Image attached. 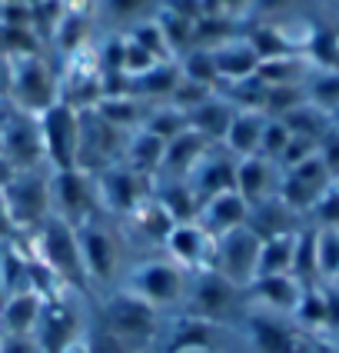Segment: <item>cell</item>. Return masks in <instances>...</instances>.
<instances>
[{
  "label": "cell",
  "mask_w": 339,
  "mask_h": 353,
  "mask_svg": "<svg viewBox=\"0 0 339 353\" xmlns=\"http://www.w3.org/2000/svg\"><path fill=\"white\" fill-rule=\"evenodd\" d=\"M7 154H10V167H34L40 160V137L30 123L17 120L7 130Z\"/></svg>",
  "instance_id": "cell-14"
},
{
  "label": "cell",
  "mask_w": 339,
  "mask_h": 353,
  "mask_svg": "<svg viewBox=\"0 0 339 353\" xmlns=\"http://www.w3.org/2000/svg\"><path fill=\"white\" fill-rule=\"evenodd\" d=\"M177 67H160L153 74H146V77H140L133 87L143 90V94H173L177 90Z\"/></svg>",
  "instance_id": "cell-25"
},
{
  "label": "cell",
  "mask_w": 339,
  "mask_h": 353,
  "mask_svg": "<svg viewBox=\"0 0 339 353\" xmlns=\"http://www.w3.org/2000/svg\"><path fill=\"white\" fill-rule=\"evenodd\" d=\"M233 183V170L226 167V163H217L213 170H206V176H203V187L210 190V194H219V190H226Z\"/></svg>",
  "instance_id": "cell-33"
},
{
  "label": "cell",
  "mask_w": 339,
  "mask_h": 353,
  "mask_svg": "<svg viewBox=\"0 0 339 353\" xmlns=\"http://www.w3.org/2000/svg\"><path fill=\"white\" fill-rule=\"evenodd\" d=\"M80 256H83V274L107 283L113 280V267H117V247L110 234L103 230H83L80 234Z\"/></svg>",
  "instance_id": "cell-9"
},
{
  "label": "cell",
  "mask_w": 339,
  "mask_h": 353,
  "mask_svg": "<svg viewBox=\"0 0 339 353\" xmlns=\"http://www.w3.org/2000/svg\"><path fill=\"white\" fill-rule=\"evenodd\" d=\"M256 294L266 296V300L276 303V307H293V303H296V283L283 274L263 276V280H256Z\"/></svg>",
  "instance_id": "cell-19"
},
{
  "label": "cell",
  "mask_w": 339,
  "mask_h": 353,
  "mask_svg": "<svg viewBox=\"0 0 339 353\" xmlns=\"http://www.w3.org/2000/svg\"><path fill=\"white\" fill-rule=\"evenodd\" d=\"M160 154H163V140L153 137V134H140V137L130 143V163H133L137 170H150L160 160Z\"/></svg>",
  "instance_id": "cell-21"
},
{
  "label": "cell",
  "mask_w": 339,
  "mask_h": 353,
  "mask_svg": "<svg viewBox=\"0 0 339 353\" xmlns=\"http://www.w3.org/2000/svg\"><path fill=\"white\" fill-rule=\"evenodd\" d=\"M3 207H7V216L14 227H40V220L47 216V207H50V190H47L43 176L10 180Z\"/></svg>",
  "instance_id": "cell-4"
},
{
  "label": "cell",
  "mask_w": 339,
  "mask_h": 353,
  "mask_svg": "<svg viewBox=\"0 0 339 353\" xmlns=\"http://www.w3.org/2000/svg\"><path fill=\"white\" fill-rule=\"evenodd\" d=\"M250 330H253V340H256L259 353H303L299 340L286 327H279L273 320H263V316H253L250 320Z\"/></svg>",
  "instance_id": "cell-12"
},
{
  "label": "cell",
  "mask_w": 339,
  "mask_h": 353,
  "mask_svg": "<svg viewBox=\"0 0 339 353\" xmlns=\"http://www.w3.org/2000/svg\"><path fill=\"white\" fill-rule=\"evenodd\" d=\"M103 183H107V196L117 210H133L137 207V176L130 170H113V174H107Z\"/></svg>",
  "instance_id": "cell-17"
},
{
  "label": "cell",
  "mask_w": 339,
  "mask_h": 353,
  "mask_svg": "<svg viewBox=\"0 0 339 353\" xmlns=\"http://www.w3.org/2000/svg\"><path fill=\"white\" fill-rule=\"evenodd\" d=\"M316 263L322 267V270H339V240L336 236L322 240V250H319Z\"/></svg>",
  "instance_id": "cell-37"
},
{
  "label": "cell",
  "mask_w": 339,
  "mask_h": 353,
  "mask_svg": "<svg viewBox=\"0 0 339 353\" xmlns=\"http://www.w3.org/2000/svg\"><path fill=\"white\" fill-rule=\"evenodd\" d=\"M14 180V167H10V160H0V187H7Z\"/></svg>",
  "instance_id": "cell-40"
},
{
  "label": "cell",
  "mask_w": 339,
  "mask_h": 353,
  "mask_svg": "<svg viewBox=\"0 0 339 353\" xmlns=\"http://www.w3.org/2000/svg\"><path fill=\"white\" fill-rule=\"evenodd\" d=\"M77 117L70 107L63 103H54L47 107L43 114V143L50 150V157L57 163L60 170H70L77 163Z\"/></svg>",
  "instance_id": "cell-5"
},
{
  "label": "cell",
  "mask_w": 339,
  "mask_h": 353,
  "mask_svg": "<svg viewBox=\"0 0 339 353\" xmlns=\"http://www.w3.org/2000/svg\"><path fill=\"white\" fill-rule=\"evenodd\" d=\"M293 263V243L286 240H270V243H259V256H256V280L263 276H279L286 267Z\"/></svg>",
  "instance_id": "cell-16"
},
{
  "label": "cell",
  "mask_w": 339,
  "mask_h": 353,
  "mask_svg": "<svg viewBox=\"0 0 339 353\" xmlns=\"http://www.w3.org/2000/svg\"><path fill=\"white\" fill-rule=\"evenodd\" d=\"M40 256L43 263L63 276L74 287H87V274H83V256H80V240L74 227L57 214H47L40 220Z\"/></svg>",
  "instance_id": "cell-1"
},
{
  "label": "cell",
  "mask_w": 339,
  "mask_h": 353,
  "mask_svg": "<svg viewBox=\"0 0 339 353\" xmlns=\"http://www.w3.org/2000/svg\"><path fill=\"white\" fill-rule=\"evenodd\" d=\"M0 353H37V343H30L27 336H7L0 340Z\"/></svg>",
  "instance_id": "cell-38"
},
{
  "label": "cell",
  "mask_w": 339,
  "mask_h": 353,
  "mask_svg": "<svg viewBox=\"0 0 339 353\" xmlns=\"http://www.w3.org/2000/svg\"><path fill=\"white\" fill-rule=\"evenodd\" d=\"M40 307H43V300H40L37 290H20V294H14L3 307H0L3 327H7L14 336H23L30 327H37Z\"/></svg>",
  "instance_id": "cell-11"
},
{
  "label": "cell",
  "mask_w": 339,
  "mask_h": 353,
  "mask_svg": "<svg viewBox=\"0 0 339 353\" xmlns=\"http://www.w3.org/2000/svg\"><path fill=\"white\" fill-rule=\"evenodd\" d=\"M80 334V316L67 300H47L37 316V347L40 353H67Z\"/></svg>",
  "instance_id": "cell-3"
},
{
  "label": "cell",
  "mask_w": 339,
  "mask_h": 353,
  "mask_svg": "<svg viewBox=\"0 0 339 353\" xmlns=\"http://www.w3.org/2000/svg\"><path fill=\"white\" fill-rule=\"evenodd\" d=\"M193 123L203 127V130H210V134L217 137V134H223V130L230 127V110L219 107V103H199L197 110H193Z\"/></svg>",
  "instance_id": "cell-24"
},
{
  "label": "cell",
  "mask_w": 339,
  "mask_h": 353,
  "mask_svg": "<svg viewBox=\"0 0 339 353\" xmlns=\"http://www.w3.org/2000/svg\"><path fill=\"white\" fill-rule=\"evenodd\" d=\"M3 40H7V47H14V50H27V54L37 50L34 37H30L23 27H3Z\"/></svg>",
  "instance_id": "cell-35"
},
{
  "label": "cell",
  "mask_w": 339,
  "mask_h": 353,
  "mask_svg": "<svg viewBox=\"0 0 339 353\" xmlns=\"http://www.w3.org/2000/svg\"><path fill=\"white\" fill-rule=\"evenodd\" d=\"M213 343V323H203V320H183L177 323V330L166 340V350L163 353H186V350H210Z\"/></svg>",
  "instance_id": "cell-15"
},
{
  "label": "cell",
  "mask_w": 339,
  "mask_h": 353,
  "mask_svg": "<svg viewBox=\"0 0 339 353\" xmlns=\"http://www.w3.org/2000/svg\"><path fill=\"white\" fill-rule=\"evenodd\" d=\"M293 260H296V270L299 274H313L316 270V243H313V236H306L303 243H299V250L293 254Z\"/></svg>",
  "instance_id": "cell-34"
},
{
  "label": "cell",
  "mask_w": 339,
  "mask_h": 353,
  "mask_svg": "<svg viewBox=\"0 0 339 353\" xmlns=\"http://www.w3.org/2000/svg\"><path fill=\"white\" fill-rule=\"evenodd\" d=\"M146 3L150 0H107V7H110L113 17H137V14L146 10Z\"/></svg>",
  "instance_id": "cell-36"
},
{
  "label": "cell",
  "mask_w": 339,
  "mask_h": 353,
  "mask_svg": "<svg viewBox=\"0 0 339 353\" xmlns=\"http://www.w3.org/2000/svg\"><path fill=\"white\" fill-rule=\"evenodd\" d=\"M283 137H286V134H283L279 127H273V130H270V147H273V150H276V147H283Z\"/></svg>",
  "instance_id": "cell-41"
},
{
  "label": "cell",
  "mask_w": 339,
  "mask_h": 353,
  "mask_svg": "<svg viewBox=\"0 0 339 353\" xmlns=\"http://www.w3.org/2000/svg\"><path fill=\"white\" fill-rule=\"evenodd\" d=\"M203 97H206V87H203V83H193V80H190L186 87H177V90H173V100H177L183 110H186V107L197 110L199 103H203Z\"/></svg>",
  "instance_id": "cell-32"
},
{
  "label": "cell",
  "mask_w": 339,
  "mask_h": 353,
  "mask_svg": "<svg viewBox=\"0 0 339 353\" xmlns=\"http://www.w3.org/2000/svg\"><path fill=\"white\" fill-rule=\"evenodd\" d=\"M186 353H210V350H186Z\"/></svg>",
  "instance_id": "cell-42"
},
{
  "label": "cell",
  "mask_w": 339,
  "mask_h": 353,
  "mask_svg": "<svg viewBox=\"0 0 339 353\" xmlns=\"http://www.w3.org/2000/svg\"><path fill=\"white\" fill-rule=\"evenodd\" d=\"M213 63H217L223 74H246V70H253L256 57H253L250 50H243V54H233V50H226V54L213 57Z\"/></svg>",
  "instance_id": "cell-28"
},
{
  "label": "cell",
  "mask_w": 339,
  "mask_h": 353,
  "mask_svg": "<svg viewBox=\"0 0 339 353\" xmlns=\"http://www.w3.org/2000/svg\"><path fill=\"white\" fill-rule=\"evenodd\" d=\"M259 236L253 230H233L219 247V276H226L233 287L250 283L256 276Z\"/></svg>",
  "instance_id": "cell-7"
},
{
  "label": "cell",
  "mask_w": 339,
  "mask_h": 353,
  "mask_svg": "<svg viewBox=\"0 0 339 353\" xmlns=\"http://www.w3.org/2000/svg\"><path fill=\"white\" fill-rule=\"evenodd\" d=\"M183 74L193 80V83H210V77L217 74V63H213V57L210 54H190L186 57V63H183Z\"/></svg>",
  "instance_id": "cell-27"
},
{
  "label": "cell",
  "mask_w": 339,
  "mask_h": 353,
  "mask_svg": "<svg viewBox=\"0 0 339 353\" xmlns=\"http://www.w3.org/2000/svg\"><path fill=\"white\" fill-rule=\"evenodd\" d=\"M100 117L107 123H127V120L137 117V107L130 100H103L100 103Z\"/></svg>",
  "instance_id": "cell-29"
},
{
  "label": "cell",
  "mask_w": 339,
  "mask_h": 353,
  "mask_svg": "<svg viewBox=\"0 0 339 353\" xmlns=\"http://www.w3.org/2000/svg\"><path fill=\"white\" fill-rule=\"evenodd\" d=\"M210 214H213L217 227H237L239 220L246 216V207H243V200L237 194H219L210 203Z\"/></svg>",
  "instance_id": "cell-20"
},
{
  "label": "cell",
  "mask_w": 339,
  "mask_h": 353,
  "mask_svg": "<svg viewBox=\"0 0 339 353\" xmlns=\"http://www.w3.org/2000/svg\"><path fill=\"white\" fill-rule=\"evenodd\" d=\"M57 196H60V207L67 210L70 216H80L90 210V183H87V176H80L77 170H60L57 176Z\"/></svg>",
  "instance_id": "cell-13"
},
{
  "label": "cell",
  "mask_w": 339,
  "mask_h": 353,
  "mask_svg": "<svg viewBox=\"0 0 339 353\" xmlns=\"http://www.w3.org/2000/svg\"><path fill=\"white\" fill-rule=\"evenodd\" d=\"M14 94H17V103H23V107H37V110L54 107V77H50V70L40 60H27L23 70L17 74Z\"/></svg>",
  "instance_id": "cell-10"
},
{
  "label": "cell",
  "mask_w": 339,
  "mask_h": 353,
  "mask_svg": "<svg viewBox=\"0 0 339 353\" xmlns=\"http://www.w3.org/2000/svg\"><path fill=\"white\" fill-rule=\"evenodd\" d=\"M166 214H170V220H190V216L197 214V200H193V194L186 190V187H170L166 194H163V203H160Z\"/></svg>",
  "instance_id": "cell-23"
},
{
  "label": "cell",
  "mask_w": 339,
  "mask_h": 353,
  "mask_svg": "<svg viewBox=\"0 0 339 353\" xmlns=\"http://www.w3.org/2000/svg\"><path fill=\"white\" fill-rule=\"evenodd\" d=\"M237 307V287L219 274H206L193 287V310L206 320H219Z\"/></svg>",
  "instance_id": "cell-8"
},
{
  "label": "cell",
  "mask_w": 339,
  "mask_h": 353,
  "mask_svg": "<svg viewBox=\"0 0 339 353\" xmlns=\"http://www.w3.org/2000/svg\"><path fill=\"white\" fill-rule=\"evenodd\" d=\"M14 223H10V216H7V207H3V200H0V236H14Z\"/></svg>",
  "instance_id": "cell-39"
},
{
  "label": "cell",
  "mask_w": 339,
  "mask_h": 353,
  "mask_svg": "<svg viewBox=\"0 0 339 353\" xmlns=\"http://www.w3.org/2000/svg\"><path fill=\"white\" fill-rule=\"evenodd\" d=\"M237 176H239V187H243V194L246 196H256L259 190H263V180H266V174H263L259 163H246Z\"/></svg>",
  "instance_id": "cell-31"
},
{
  "label": "cell",
  "mask_w": 339,
  "mask_h": 353,
  "mask_svg": "<svg viewBox=\"0 0 339 353\" xmlns=\"http://www.w3.org/2000/svg\"><path fill=\"white\" fill-rule=\"evenodd\" d=\"M230 134H233V147L237 150H250L253 140H256V123L246 117H237V120H230Z\"/></svg>",
  "instance_id": "cell-30"
},
{
  "label": "cell",
  "mask_w": 339,
  "mask_h": 353,
  "mask_svg": "<svg viewBox=\"0 0 339 353\" xmlns=\"http://www.w3.org/2000/svg\"><path fill=\"white\" fill-rule=\"evenodd\" d=\"M100 323L117 334L120 340L127 343H143L157 334L160 320H157V307H150L146 300H140L133 294H117L103 303V314H100Z\"/></svg>",
  "instance_id": "cell-2"
},
{
  "label": "cell",
  "mask_w": 339,
  "mask_h": 353,
  "mask_svg": "<svg viewBox=\"0 0 339 353\" xmlns=\"http://www.w3.org/2000/svg\"><path fill=\"white\" fill-rule=\"evenodd\" d=\"M90 353H133V343L120 340V336L110 334L103 323H97V330L90 336Z\"/></svg>",
  "instance_id": "cell-26"
},
{
  "label": "cell",
  "mask_w": 339,
  "mask_h": 353,
  "mask_svg": "<svg viewBox=\"0 0 339 353\" xmlns=\"http://www.w3.org/2000/svg\"><path fill=\"white\" fill-rule=\"evenodd\" d=\"M199 147H203V140H199L197 134H179V137H173L170 150H166L170 170H183V167H190L193 157L199 154Z\"/></svg>",
  "instance_id": "cell-22"
},
{
  "label": "cell",
  "mask_w": 339,
  "mask_h": 353,
  "mask_svg": "<svg viewBox=\"0 0 339 353\" xmlns=\"http://www.w3.org/2000/svg\"><path fill=\"white\" fill-rule=\"evenodd\" d=\"M183 294V274L173 263H143L133 274V296L146 300L150 307H170Z\"/></svg>",
  "instance_id": "cell-6"
},
{
  "label": "cell",
  "mask_w": 339,
  "mask_h": 353,
  "mask_svg": "<svg viewBox=\"0 0 339 353\" xmlns=\"http://www.w3.org/2000/svg\"><path fill=\"white\" fill-rule=\"evenodd\" d=\"M166 240H170V250H173L177 260H183V263H197L199 250H203V234H199L197 227H190V223L173 227Z\"/></svg>",
  "instance_id": "cell-18"
}]
</instances>
